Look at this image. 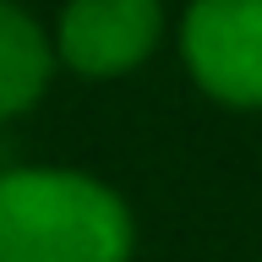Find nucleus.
<instances>
[{"instance_id": "f03ea898", "label": "nucleus", "mask_w": 262, "mask_h": 262, "mask_svg": "<svg viewBox=\"0 0 262 262\" xmlns=\"http://www.w3.org/2000/svg\"><path fill=\"white\" fill-rule=\"evenodd\" d=\"M175 49L202 98L262 110V0H186Z\"/></svg>"}, {"instance_id": "7ed1b4c3", "label": "nucleus", "mask_w": 262, "mask_h": 262, "mask_svg": "<svg viewBox=\"0 0 262 262\" xmlns=\"http://www.w3.org/2000/svg\"><path fill=\"white\" fill-rule=\"evenodd\" d=\"M169 11L164 0H60L49 22L60 71L88 82H115L142 71L164 49Z\"/></svg>"}, {"instance_id": "20e7f679", "label": "nucleus", "mask_w": 262, "mask_h": 262, "mask_svg": "<svg viewBox=\"0 0 262 262\" xmlns=\"http://www.w3.org/2000/svg\"><path fill=\"white\" fill-rule=\"evenodd\" d=\"M55 71H60V55L49 28L22 0H0V126L38 110Z\"/></svg>"}, {"instance_id": "f257e3e1", "label": "nucleus", "mask_w": 262, "mask_h": 262, "mask_svg": "<svg viewBox=\"0 0 262 262\" xmlns=\"http://www.w3.org/2000/svg\"><path fill=\"white\" fill-rule=\"evenodd\" d=\"M137 213L77 164H0V262H131Z\"/></svg>"}]
</instances>
